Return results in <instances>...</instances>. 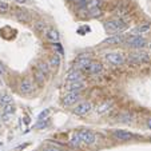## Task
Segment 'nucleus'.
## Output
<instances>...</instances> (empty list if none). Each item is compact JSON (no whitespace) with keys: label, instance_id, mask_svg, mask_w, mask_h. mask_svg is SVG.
<instances>
[{"label":"nucleus","instance_id":"nucleus-1","mask_svg":"<svg viewBox=\"0 0 151 151\" xmlns=\"http://www.w3.org/2000/svg\"><path fill=\"white\" fill-rule=\"evenodd\" d=\"M127 23L122 17H115V19L107 20L104 23V29L107 31V34L111 35H118V32H122L123 29H126Z\"/></svg>","mask_w":151,"mask_h":151},{"label":"nucleus","instance_id":"nucleus-2","mask_svg":"<svg viewBox=\"0 0 151 151\" xmlns=\"http://www.w3.org/2000/svg\"><path fill=\"white\" fill-rule=\"evenodd\" d=\"M127 60L130 64H135V66H140V64H147L150 63V55L147 52L143 51H137V52H131L128 54Z\"/></svg>","mask_w":151,"mask_h":151},{"label":"nucleus","instance_id":"nucleus-3","mask_svg":"<svg viewBox=\"0 0 151 151\" xmlns=\"http://www.w3.org/2000/svg\"><path fill=\"white\" fill-rule=\"evenodd\" d=\"M126 46H128L130 48H134V50H142L147 46V40L142 36H137V35H131L128 36L124 42Z\"/></svg>","mask_w":151,"mask_h":151},{"label":"nucleus","instance_id":"nucleus-4","mask_svg":"<svg viewBox=\"0 0 151 151\" xmlns=\"http://www.w3.org/2000/svg\"><path fill=\"white\" fill-rule=\"evenodd\" d=\"M106 60L111 63L112 66H123L126 63V58L120 52H110L106 55Z\"/></svg>","mask_w":151,"mask_h":151},{"label":"nucleus","instance_id":"nucleus-5","mask_svg":"<svg viewBox=\"0 0 151 151\" xmlns=\"http://www.w3.org/2000/svg\"><path fill=\"white\" fill-rule=\"evenodd\" d=\"M92 110V104L87 100H83V102H79L76 106H75V109L72 110L75 115H87L90 111Z\"/></svg>","mask_w":151,"mask_h":151},{"label":"nucleus","instance_id":"nucleus-6","mask_svg":"<svg viewBox=\"0 0 151 151\" xmlns=\"http://www.w3.org/2000/svg\"><path fill=\"white\" fill-rule=\"evenodd\" d=\"M78 134H79V138H80V140H82V143H84V145L91 146L95 143V135H94V132H91L90 130H80Z\"/></svg>","mask_w":151,"mask_h":151},{"label":"nucleus","instance_id":"nucleus-7","mask_svg":"<svg viewBox=\"0 0 151 151\" xmlns=\"http://www.w3.org/2000/svg\"><path fill=\"white\" fill-rule=\"evenodd\" d=\"M83 72H87V74H90V75H99V74H102L103 72V66L100 64V63L94 62V60H92L88 66L84 68V71Z\"/></svg>","mask_w":151,"mask_h":151},{"label":"nucleus","instance_id":"nucleus-8","mask_svg":"<svg viewBox=\"0 0 151 151\" xmlns=\"http://www.w3.org/2000/svg\"><path fill=\"white\" fill-rule=\"evenodd\" d=\"M83 78H84L83 71L76 70V68L68 71V72H67V75H66V80H67V82H82Z\"/></svg>","mask_w":151,"mask_h":151},{"label":"nucleus","instance_id":"nucleus-9","mask_svg":"<svg viewBox=\"0 0 151 151\" xmlns=\"http://www.w3.org/2000/svg\"><path fill=\"white\" fill-rule=\"evenodd\" d=\"M92 60L90 59L87 55H84V54H82L79 58L76 59V62H75V66H74V68H76V70H80V71H84V68L87 66H88L90 63H91Z\"/></svg>","mask_w":151,"mask_h":151},{"label":"nucleus","instance_id":"nucleus-10","mask_svg":"<svg viewBox=\"0 0 151 151\" xmlns=\"http://www.w3.org/2000/svg\"><path fill=\"white\" fill-rule=\"evenodd\" d=\"M80 98V92H67L63 96V104L64 106H72L79 100Z\"/></svg>","mask_w":151,"mask_h":151},{"label":"nucleus","instance_id":"nucleus-11","mask_svg":"<svg viewBox=\"0 0 151 151\" xmlns=\"http://www.w3.org/2000/svg\"><path fill=\"white\" fill-rule=\"evenodd\" d=\"M19 90H20V92L24 95L31 94V92L34 91V83H32L29 79H23L19 84Z\"/></svg>","mask_w":151,"mask_h":151},{"label":"nucleus","instance_id":"nucleus-12","mask_svg":"<svg viewBox=\"0 0 151 151\" xmlns=\"http://www.w3.org/2000/svg\"><path fill=\"white\" fill-rule=\"evenodd\" d=\"M112 135H114V138H116L118 140H123V142H127V140L132 139V137H134L131 132L126 131V130H114Z\"/></svg>","mask_w":151,"mask_h":151},{"label":"nucleus","instance_id":"nucleus-13","mask_svg":"<svg viewBox=\"0 0 151 151\" xmlns=\"http://www.w3.org/2000/svg\"><path fill=\"white\" fill-rule=\"evenodd\" d=\"M126 39L127 37H124L123 35H111L110 37H107L106 40H103L102 44H124Z\"/></svg>","mask_w":151,"mask_h":151},{"label":"nucleus","instance_id":"nucleus-14","mask_svg":"<svg viewBox=\"0 0 151 151\" xmlns=\"http://www.w3.org/2000/svg\"><path fill=\"white\" fill-rule=\"evenodd\" d=\"M84 88V83L83 82H67L66 90L68 92H80Z\"/></svg>","mask_w":151,"mask_h":151},{"label":"nucleus","instance_id":"nucleus-15","mask_svg":"<svg viewBox=\"0 0 151 151\" xmlns=\"http://www.w3.org/2000/svg\"><path fill=\"white\" fill-rule=\"evenodd\" d=\"M15 16H16V19L19 20L20 23H28L29 20H31V16H29V14H28L27 9L17 8L16 12H15Z\"/></svg>","mask_w":151,"mask_h":151},{"label":"nucleus","instance_id":"nucleus-16","mask_svg":"<svg viewBox=\"0 0 151 151\" xmlns=\"http://www.w3.org/2000/svg\"><path fill=\"white\" fill-rule=\"evenodd\" d=\"M150 29H151V23H142L138 27H135L131 34L137 35V36H140V34H146V32H148Z\"/></svg>","mask_w":151,"mask_h":151},{"label":"nucleus","instance_id":"nucleus-17","mask_svg":"<svg viewBox=\"0 0 151 151\" xmlns=\"http://www.w3.org/2000/svg\"><path fill=\"white\" fill-rule=\"evenodd\" d=\"M46 37L50 40V42H58L59 40V32L56 31L55 28H48L46 31Z\"/></svg>","mask_w":151,"mask_h":151},{"label":"nucleus","instance_id":"nucleus-18","mask_svg":"<svg viewBox=\"0 0 151 151\" xmlns=\"http://www.w3.org/2000/svg\"><path fill=\"white\" fill-rule=\"evenodd\" d=\"M112 100H106L104 103H102L100 106H98L96 107V112L98 114H104L106 111H109L110 109H111V106H112Z\"/></svg>","mask_w":151,"mask_h":151},{"label":"nucleus","instance_id":"nucleus-19","mask_svg":"<svg viewBox=\"0 0 151 151\" xmlns=\"http://www.w3.org/2000/svg\"><path fill=\"white\" fill-rule=\"evenodd\" d=\"M36 68L39 70V71H42L43 74L46 75V76L50 74V72H51V66H50L47 62H39V63H37V67H36Z\"/></svg>","mask_w":151,"mask_h":151},{"label":"nucleus","instance_id":"nucleus-20","mask_svg":"<svg viewBox=\"0 0 151 151\" xmlns=\"http://www.w3.org/2000/svg\"><path fill=\"white\" fill-rule=\"evenodd\" d=\"M48 64L51 66V68H59V66H60V58H59V55H52L51 58H50V62H48Z\"/></svg>","mask_w":151,"mask_h":151},{"label":"nucleus","instance_id":"nucleus-21","mask_svg":"<svg viewBox=\"0 0 151 151\" xmlns=\"http://www.w3.org/2000/svg\"><path fill=\"white\" fill-rule=\"evenodd\" d=\"M44 76H46V75L43 74L42 71H39L37 68L35 70V80L37 82V84H39V86L44 84V82H46V80H44Z\"/></svg>","mask_w":151,"mask_h":151},{"label":"nucleus","instance_id":"nucleus-22","mask_svg":"<svg viewBox=\"0 0 151 151\" xmlns=\"http://www.w3.org/2000/svg\"><path fill=\"white\" fill-rule=\"evenodd\" d=\"M8 103H12V96L9 94H1L0 95V106L3 107V106L8 104Z\"/></svg>","mask_w":151,"mask_h":151},{"label":"nucleus","instance_id":"nucleus-23","mask_svg":"<svg viewBox=\"0 0 151 151\" xmlns=\"http://www.w3.org/2000/svg\"><path fill=\"white\" fill-rule=\"evenodd\" d=\"M35 29H36L37 32H46L48 28L46 27V22L39 20V22H36V23H35Z\"/></svg>","mask_w":151,"mask_h":151},{"label":"nucleus","instance_id":"nucleus-24","mask_svg":"<svg viewBox=\"0 0 151 151\" xmlns=\"http://www.w3.org/2000/svg\"><path fill=\"white\" fill-rule=\"evenodd\" d=\"M15 104L14 103H8V104L3 106V114H8V115H12L15 112Z\"/></svg>","mask_w":151,"mask_h":151},{"label":"nucleus","instance_id":"nucleus-25","mask_svg":"<svg viewBox=\"0 0 151 151\" xmlns=\"http://www.w3.org/2000/svg\"><path fill=\"white\" fill-rule=\"evenodd\" d=\"M80 143H82V140H80V138H79V134H75L74 137H72V139L70 140V145H71L74 148L75 147H79Z\"/></svg>","mask_w":151,"mask_h":151},{"label":"nucleus","instance_id":"nucleus-26","mask_svg":"<svg viewBox=\"0 0 151 151\" xmlns=\"http://www.w3.org/2000/svg\"><path fill=\"white\" fill-rule=\"evenodd\" d=\"M100 6V0H91L90 3H87V6H86V8L88 9H94V8H99Z\"/></svg>","mask_w":151,"mask_h":151},{"label":"nucleus","instance_id":"nucleus-27","mask_svg":"<svg viewBox=\"0 0 151 151\" xmlns=\"http://www.w3.org/2000/svg\"><path fill=\"white\" fill-rule=\"evenodd\" d=\"M9 11V4L7 1H0V14H7Z\"/></svg>","mask_w":151,"mask_h":151},{"label":"nucleus","instance_id":"nucleus-28","mask_svg":"<svg viewBox=\"0 0 151 151\" xmlns=\"http://www.w3.org/2000/svg\"><path fill=\"white\" fill-rule=\"evenodd\" d=\"M100 15H102V9H100V7H99V8L90 9V12H88V16L90 17H96V16H100Z\"/></svg>","mask_w":151,"mask_h":151},{"label":"nucleus","instance_id":"nucleus-29","mask_svg":"<svg viewBox=\"0 0 151 151\" xmlns=\"http://www.w3.org/2000/svg\"><path fill=\"white\" fill-rule=\"evenodd\" d=\"M6 74H7V70H6V67H4L3 64L0 63V76H1V75H6Z\"/></svg>","mask_w":151,"mask_h":151},{"label":"nucleus","instance_id":"nucleus-30","mask_svg":"<svg viewBox=\"0 0 151 151\" xmlns=\"http://www.w3.org/2000/svg\"><path fill=\"white\" fill-rule=\"evenodd\" d=\"M43 151H60V150H59V148H56V147L54 146V147H46Z\"/></svg>","mask_w":151,"mask_h":151},{"label":"nucleus","instance_id":"nucleus-31","mask_svg":"<svg viewBox=\"0 0 151 151\" xmlns=\"http://www.w3.org/2000/svg\"><path fill=\"white\" fill-rule=\"evenodd\" d=\"M147 127H148V128H150V130H151V116H150V118H148V119H147Z\"/></svg>","mask_w":151,"mask_h":151},{"label":"nucleus","instance_id":"nucleus-32","mask_svg":"<svg viewBox=\"0 0 151 151\" xmlns=\"http://www.w3.org/2000/svg\"><path fill=\"white\" fill-rule=\"evenodd\" d=\"M15 1H16V3H19V4H24V3H26V0H15Z\"/></svg>","mask_w":151,"mask_h":151},{"label":"nucleus","instance_id":"nucleus-33","mask_svg":"<svg viewBox=\"0 0 151 151\" xmlns=\"http://www.w3.org/2000/svg\"><path fill=\"white\" fill-rule=\"evenodd\" d=\"M148 47H150V50H151V42H150V44H148Z\"/></svg>","mask_w":151,"mask_h":151},{"label":"nucleus","instance_id":"nucleus-34","mask_svg":"<svg viewBox=\"0 0 151 151\" xmlns=\"http://www.w3.org/2000/svg\"><path fill=\"white\" fill-rule=\"evenodd\" d=\"M0 120H1V119H0Z\"/></svg>","mask_w":151,"mask_h":151}]
</instances>
